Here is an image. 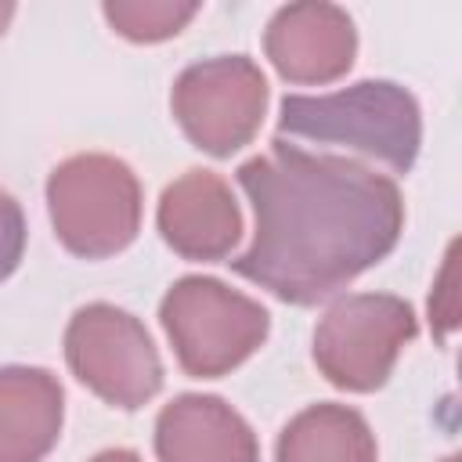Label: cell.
<instances>
[{"label":"cell","mask_w":462,"mask_h":462,"mask_svg":"<svg viewBox=\"0 0 462 462\" xmlns=\"http://www.w3.org/2000/svg\"><path fill=\"white\" fill-rule=\"evenodd\" d=\"M256 231L231 263L285 303H318L383 260L401 235L404 202L390 177L339 155L274 141L238 166Z\"/></svg>","instance_id":"6da1fadb"},{"label":"cell","mask_w":462,"mask_h":462,"mask_svg":"<svg viewBox=\"0 0 462 462\" xmlns=\"http://www.w3.org/2000/svg\"><path fill=\"white\" fill-rule=\"evenodd\" d=\"M278 130L318 144H343L404 173L415 162L422 123L415 97L390 79H365L336 94H289Z\"/></svg>","instance_id":"7a4b0ae2"},{"label":"cell","mask_w":462,"mask_h":462,"mask_svg":"<svg viewBox=\"0 0 462 462\" xmlns=\"http://www.w3.org/2000/svg\"><path fill=\"white\" fill-rule=\"evenodd\" d=\"M51 220L61 245L101 260L126 249L141 224V188L126 162L112 155H72L47 180Z\"/></svg>","instance_id":"3957f363"},{"label":"cell","mask_w":462,"mask_h":462,"mask_svg":"<svg viewBox=\"0 0 462 462\" xmlns=\"http://www.w3.org/2000/svg\"><path fill=\"white\" fill-rule=\"evenodd\" d=\"M177 361L195 379L242 365L267 336V310L217 278H180L159 307Z\"/></svg>","instance_id":"277c9868"},{"label":"cell","mask_w":462,"mask_h":462,"mask_svg":"<svg viewBox=\"0 0 462 462\" xmlns=\"http://www.w3.org/2000/svg\"><path fill=\"white\" fill-rule=\"evenodd\" d=\"M415 332L419 321L404 300L379 292L346 296L321 318L314 332V361L332 386L368 393L386 383L397 354Z\"/></svg>","instance_id":"5b68a950"},{"label":"cell","mask_w":462,"mask_h":462,"mask_svg":"<svg viewBox=\"0 0 462 462\" xmlns=\"http://www.w3.org/2000/svg\"><path fill=\"white\" fill-rule=\"evenodd\" d=\"M65 357L83 386L126 411L148 404L162 386V365L144 325L108 303L76 310L65 332Z\"/></svg>","instance_id":"8992f818"},{"label":"cell","mask_w":462,"mask_h":462,"mask_svg":"<svg viewBox=\"0 0 462 462\" xmlns=\"http://www.w3.org/2000/svg\"><path fill=\"white\" fill-rule=\"evenodd\" d=\"M263 105L267 79L242 54L195 61L173 83V116L191 144L209 155H231L249 144Z\"/></svg>","instance_id":"52a82bcc"},{"label":"cell","mask_w":462,"mask_h":462,"mask_svg":"<svg viewBox=\"0 0 462 462\" xmlns=\"http://www.w3.org/2000/svg\"><path fill=\"white\" fill-rule=\"evenodd\" d=\"M271 65L292 83H328L354 65L357 36L336 4H289L263 36Z\"/></svg>","instance_id":"ba28073f"},{"label":"cell","mask_w":462,"mask_h":462,"mask_svg":"<svg viewBox=\"0 0 462 462\" xmlns=\"http://www.w3.org/2000/svg\"><path fill=\"white\" fill-rule=\"evenodd\" d=\"M159 231L188 260H224L242 235V213L217 173L188 170L159 199Z\"/></svg>","instance_id":"9c48e42d"},{"label":"cell","mask_w":462,"mask_h":462,"mask_svg":"<svg viewBox=\"0 0 462 462\" xmlns=\"http://www.w3.org/2000/svg\"><path fill=\"white\" fill-rule=\"evenodd\" d=\"M159 462H256V437L245 419L220 397L184 393L159 411Z\"/></svg>","instance_id":"30bf717a"},{"label":"cell","mask_w":462,"mask_h":462,"mask_svg":"<svg viewBox=\"0 0 462 462\" xmlns=\"http://www.w3.org/2000/svg\"><path fill=\"white\" fill-rule=\"evenodd\" d=\"M58 433V379L43 368H0V462H40Z\"/></svg>","instance_id":"8fae6325"},{"label":"cell","mask_w":462,"mask_h":462,"mask_svg":"<svg viewBox=\"0 0 462 462\" xmlns=\"http://www.w3.org/2000/svg\"><path fill=\"white\" fill-rule=\"evenodd\" d=\"M278 462H375V440L354 408L314 404L282 430Z\"/></svg>","instance_id":"7c38bea8"},{"label":"cell","mask_w":462,"mask_h":462,"mask_svg":"<svg viewBox=\"0 0 462 462\" xmlns=\"http://www.w3.org/2000/svg\"><path fill=\"white\" fill-rule=\"evenodd\" d=\"M195 4H170V0H108L105 4V18L112 22V29L126 40L137 43H155L166 36H177L191 18H195Z\"/></svg>","instance_id":"4fadbf2b"},{"label":"cell","mask_w":462,"mask_h":462,"mask_svg":"<svg viewBox=\"0 0 462 462\" xmlns=\"http://www.w3.org/2000/svg\"><path fill=\"white\" fill-rule=\"evenodd\" d=\"M22 249H25V220H22V209H18V202L7 191H0V282L18 267Z\"/></svg>","instance_id":"5bb4252c"},{"label":"cell","mask_w":462,"mask_h":462,"mask_svg":"<svg viewBox=\"0 0 462 462\" xmlns=\"http://www.w3.org/2000/svg\"><path fill=\"white\" fill-rule=\"evenodd\" d=\"M90 462H141L134 451H123V448H116V451H101L97 458H90Z\"/></svg>","instance_id":"9a60e30c"},{"label":"cell","mask_w":462,"mask_h":462,"mask_svg":"<svg viewBox=\"0 0 462 462\" xmlns=\"http://www.w3.org/2000/svg\"><path fill=\"white\" fill-rule=\"evenodd\" d=\"M11 14H14V4H0V36H4V29H7Z\"/></svg>","instance_id":"2e32d148"},{"label":"cell","mask_w":462,"mask_h":462,"mask_svg":"<svg viewBox=\"0 0 462 462\" xmlns=\"http://www.w3.org/2000/svg\"><path fill=\"white\" fill-rule=\"evenodd\" d=\"M448 462H458V458H448Z\"/></svg>","instance_id":"e0dca14e"}]
</instances>
